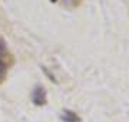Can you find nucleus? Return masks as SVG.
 <instances>
[{"mask_svg": "<svg viewBox=\"0 0 129 122\" xmlns=\"http://www.w3.org/2000/svg\"><path fill=\"white\" fill-rule=\"evenodd\" d=\"M33 102L36 103V105H43V103L46 102V94H45L43 88H37L33 92Z\"/></svg>", "mask_w": 129, "mask_h": 122, "instance_id": "obj_1", "label": "nucleus"}, {"mask_svg": "<svg viewBox=\"0 0 129 122\" xmlns=\"http://www.w3.org/2000/svg\"><path fill=\"white\" fill-rule=\"evenodd\" d=\"M62 119H63L64 122H76V121H79L73 112H64L63 115H62Z\"/></svg>", "mask_w": 129, "mask_h": 122, "instance_id": "obj_2", "label": "nucleus"}, {"mask_svg": "<svg viewBox=\"0 0 129 122\" xmlns=\"http://www.w3.org/2000/svg\"><path fill=\"white\" fill-rule=\"evenodd\" d=\"M3 53H5V45L0 42V55H3Z\"/></svg>", "mask_w": 129, "mask_h": 122, "instance_id": "obj_4", "label": "nucleus"}, {"mask_svg": "<svg viewBox=\"0 0 129 122\" xmlns=\"http://www.w3.org/2000/svg\"><path fill=\"white\" fill-rule=\"evenodd\" d=\"M6 73V65L0 60V78H3V75Z\"/></svg>", "mask_w": 129, "mask_h": 122, "instance_id": "obj_3", "label": "nucleus"}]
</instances>
